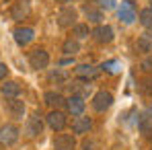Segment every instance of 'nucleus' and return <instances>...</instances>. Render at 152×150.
<instances>
[{
    "label": "nucleus",
    "mask_w": 152,
    "mask_h": 150,
    "mask_svg": "<svg viewBox=\"0 0 152 150\" xmlns=\"http://www.w3.org/2000/svg\"><path fill=\"white\" fill-rule=\"evenodd\" d=\"M43 101L50 105L51 109H58L60 105H64V103H66V99H64L60 93H56V91H48V93L43 95Z\"/></svg>",
    "instance_id": "obj_19"
},
{
    "label": "nucleus",
    "mask_w": 152,
    "mask_h": 150,
    "mask_svg": "<svg viewBox=\"0 0 152 150\" xmlns=\"http://www.w3.org/2000/svg\"><path fill=\"white\" fill-rule=\"evenodd\" d=\"M140 68H142L144 72H152V53H148V56H146V58L142 60Z\"/></svg>",
    "instance_id": "obj_29"
},
{
    "label": "nucleus",
    "mask_w": 152,
    "mask_h": 150,
    "mask_svg": "<svg viewBox=\"0 0 152 150\" xmlns=\"http://www.w3.org/2000/svg\"><path fill=\"white\" fill-rule=\"evenodd\" d=\"M82 12L88 19V23H101L103 21V10L97 6V2H84L82 4Z\"/></svg>",
    "instance_id": "obj_13"
},
{
    "label": "nucleus",
    "mask_w": 152,
    "mask_h": 150,
    "mask_svg": "<svg viewBox=\"0 0 152 150\" xmlns=\"http://www.w3.org/2000/svg\"><path fill=\"white\" fill-rule=\"evenodd\" d=\"M66 109H68V113H72V115H82L84 113V107H86V103H84V99L82 97H78V95H70L68 99H66Z\"/></svg>",
    "instance_id": "obj_12"
},
{
    "label": "nucleus",
    "mask_w": 152,
    "mask_h": 150,
    "mask_svg": "<svg viewBox=\"0 0 152 150\" xmlns=\"http://www.w3.org/2000/svg\"><path fill=\"white\" fill-rule=\"evenodd\" d=\"M41 132H43L41 115H39V113L29 115V117H27V124H25V134L29 138H37V136H41Z\"/></svg>",
    "instance_id": "obj_6"
},
{
    "label": "nucleus",
    "mask_w": 152,
    "mask_h": 150,
    "mask_svg": "<svg viewBox=\"0 0 152 150\" xmlns=\"http://www.w3.org/2000/svg\"><path fill=\"white\" fill-rule=\"evenodd\" d=\"M97 2V6L99 8H105V10H111V8H115V4H117V0H95Z\"/></svg>",
    "instance_id": "obj_27"
},
{
    "label": "nucleus",
    "mask_w": 152,
    "mask_h": 150,
    "mask_svg": "<svg viewBox=\"0 0 152 150\" xmlns=\"http://www.w3.org/2000/svg\"><path fill=\"white\" fill-rule=\"evenodd\" d=\"M0 93L6 97V99H17L21 95V84L17 80H6L2 86H0Z\"/></svg>",
    "instance_id": "obj_17"
},
{
    "label": "nucleus",
    "mask_w": 152,
    "mask_h": 150,
    "mask_svg": "<svg viewBox=\"0 0 152 150\" xmlns=\"http://www.w3.org/2000/svg\"><path fill=\"white\" fill-rule=\"evenodd\" d=\"M91 35V29H88V23H76L74 25V39H86Z\"/></svg>",
    "instance_id": "obj_23"
},
{
    "label": "nucleus",
    "mask_w": 152,
    "mask_h": 150,
    "mask_svg": "<svg viewBox=\"0 0 152 150\" xmlns=\"http://www.w3.org/2000/svg\"><path fill=\"white\" fill-rule=\"evenodd\" d=\"M76 136L74 134H58L53 138V150H74Z\"/></svg>",
    "instance_id": "obj_9"
},
{
    "label": "nucleus",
    "mask_w": 152,
    "mask_h": 150,
    "mask_svg": "<svg viewBox=\"0 0 152 150\" xmlns=\"http://www.w3.org/2000/svg\"><path fill=\"white\" fill-rule=\"evenodd\" d=\"M6 109H8V113H10L12 119H23L25 117V103L19 99V97L17 99H8Z\"/></svg>",
    "instance_id": "obj_15"
},
{
    "label": "nucleus",
    "mask_w": 152,
    "mask_h": 150,
    "mask_svg": "<svg viewBox=\"0 0 152 150\" xmlns=\"http://www.w3.org/2000/svg\"><path fill=\"white\" fill-rule=\"evenodd\" d=\"M70 93L84 99V97L91 93V84H84V82H72V84H70Z\"/></svg>",
    "instance_id": "obj_22"
},
{
    "label": "nucleus",
    "mask_w": 152,
    "mask_h": 150,
    "mask_svg": "<svg viewBox=\"0 0 152 150\" xmlns=\"http://www.w3.org/2000/svg\"><path fill=\"white\" fill-rule=\"evenodd\" d=\"M56 2H60V4H64V6H66V4H68V2H72V0H56Z\"/></svg>",
    "instance_id": "obj_31"
},
{
    "label": "nucleus",
    "mask_w": 152,
    "mask_h": 150,
    "mask_svg": "<svg viewBox=\"0 0 152 150\" xmlns=\"http://www.w3.org/2000/svg\"><path fill=\"white\" fill-rule=\"evenodd\" d=\"M91 127H93V119H91V117H84V115H78L74 121H72V132H74V136L88 134Z\"/></svg>",
    "instance_id": "obj_14"
},
{
    "label": "nucleus",
    "mask_w": 152,
    "mask_h": 150,
    "mask_svg": "<svg viewBox=\"0 0 152 150\" xmlns=\"http://www.w3.org/2000/svg\"><path fill=\"white\" fill-rule=\"evenodd\" d=\"M45 121H48V125H50L53 132H62V130L68 125V117H66L64 111H60V109H51L50 113H48V117H45Z\"/></svg>",
    "instance_id": "obj_5"
},
{
    "label": "nucleus",
    "mask_w": 152,
    "mask_h": 150,
    "mask_svg": "<svg viewBox=\"0 0 152 150\" xmlns=\"http://www.w3.org/2000/svg\"><path fill=\"white\" fill-rule=\"evenodd\" d=\"M91 105H93V109H95L97 113H105V111L113 105V95H111L109 91H97V93L93 95Z\"/></svg>",
    "instance_id": "obj_2"
},
{
    "label": "nucleus",
    "mask_w": 152,
    "mask_h": 150,
    "mask_svg": "<svg viewBox=\"0 0 152 150\" xmlns=\"http://www.w3.org/2000/svg\"><path fill=\"white\" fill-rule=\"evenodd\" d=\"M140 132L144 134L146 140H152V117H148V115L140 117Z\"/></svg>",
    "instance_id": "obj_21"
},
{
    "label": "nucleus",
    "mask_w": 152,
    "mask_h": 150,
    "mask_svg": "<svg viewBox=\"0 0 152 150\" xmlns=\"http://www.w3.org/2000/svg\"><path fill=\"white\" fill-rule=\"evenodd\" d=\"M74 74L80 78V80H95L99 76V68L91 66V64H80L74 68Z\"/></svg>",
    "instance_id": "obj_16"
},
{
    "label": "nucleus",
    "mask_w": 152,
    "mask_h": 150,
    "mask_svg": "<svg viewBox=\"0 0 152 150\" xmlns=\"http://www.w3.org/2000/svg\"><path fill=\"white\" fill-rule=\"evenodd\" d=\"M140 23L142 27H146L148 31H152V8H144V10H140Z\"/></svg>",
    "instance_id": "obj_24"
},
{
    "label": "nucleus",
    "mask_w": 152,
    "mask_h": 150,
    "mask_svg": "<svg viewBox=\"0 0 152 150\" xmlns=\"http://www.w3.org/2000/svg\"><path fill=\"white\" fill-rule=\"evenodd\" d=\"M150 111H152V105H150Z\"/></svg>",
    "instance_id": "obj_33"
},
{
    "label": "nucleus",
    "mask_w": 152,
    "mask_h": 150,
    "mask_svg": "<svg viewBox=\"0 0 152 150\" xmlns=\"http://www.w3.org/2000/svg\"><path fill=\"white\" fill-rule=\"evenodd\" d=\"M62 51L66 53V56H76L78 51H80V41L78 39H66L64 43H62Z\"/></svg>",
    "instance_id": "obj_20"
},
{
    "label": "nucleus",
    "mask_w": 152,
    "mask_h": 150,
    "mask_svg": "<svg viewBox=\"0 0 152 150\" xmlns=\"http://www.w3.org/2000/svg\"><path fill=\"white\" fill-rule=\"evenodd\" d=\"M117 17H119V21L126 23V25H132V23L138 19V15H136V10H134V4H132L129 0H124V2H121V6H119V10H117Z\"/></svg>",
    "instance_id": "obj_10"
},
{
    "label": "nucleus",
    "mask_w": 152,
    "mask_h": 150,
    "mask_svg": "<svg viewBox=\"0 0 152 150\" xmlns=\"http://www.w3.org/2000/svg\"><path fill=\"white\" fill-rule=\"evenodd\" d=\"M29 12H31V2H29V0H17V2L12 4V8H10V17H12L15 21L27 19Z\"/></svg>",
    "instance_id": "obj_11"
},
{
    "label": "nucleus",
    "mask_w": 152,
    "mask_h": 150,
    "mask_svg": "<svg viewBox=\"0 0 152 150\" xmlns=\"http://www.w3.org/2000/svg\"><path fill=\"white\" fill-rule=\"evenodd\" d=\"M29 64H31V68H35V70H43V68H48V64H50V53L43 50V48H35V50L29 53Z\"/></svg>",
    "instance_id": "obj_4"
},
{
    "label": "nucleus",
    "mask_w": 152,
    "mask_h": 150,
    "mask_svg": "<svg viewBox=\"0 0 152 150\" xmlns=\"http://www.w3.org/2000/svg\"><path fill=\"white\" fill-rule=\"evenodd\" d=\"M12 37H15V41H17L19 48H25V45H29L35 39V31L31 27H17L12 31Z\"/></svg>",
    "instance_id": "obj_8"
},
{
    "label": "nucleus",
    "mask_w": 152,
    "mask_h": 150,
    "mask_svg": "<svg viewBox=\"0 0 152 150\" xmlns=\"http://www.w3.org/2000/svg\"><path fill=\"white\" fill-rule=\"evenodd\" d=\"M76 19H78V12H76L74 6H70V4L62 6L60 12H58V17H56L58 25L62 27V29H66V27H74L76 25Z\"/></svg>",
    "instance_id": "obj_3"
},
{
    "label": "nucleus",
    "mask_w": 152,
    "mask_h": 150,
    "mask_svg": "<svg viewBox=\"0 0 152 150\" xmlns=\"http://www.w3.org/2000/svg\"><path fill=\"white\" fill-rule=\"evenodd\" d=\"M66 72H62V70H53V72H50V80L51 82H58V84H62V82H66Z\"/></svg>",
    "instance_id": "obj_26"
},
{
    "label": "nucleus",
    "mask_w": 152,
    "mask_h": 150,
    "mask_svg": "<svg viewBox=\"0 0 152 150\" xmlns=\"http://www.w3.org/2000/svg\"><path fill=\"white\" fill-rule=\"evenodd\" d=\"M150 8H152V0H150Z\"/></svg>",
    "instance_id": "obj_32"
},
{
    "label": "nucleus",
    "mask_w": 152,
    "mask_h": 150,
    "mask_svg": "<svg viewBox=\"0 0 152 150\" xmlns=\"http://www.w3.org/2000/svg\"><path fill=\"white\" fill-rule=\"evenodd\" d=\"M19 136H21V132H19V127L15 124L0 125V146H12V144H17Z\"/></svg>",
    "instance_id": "obj_1"
},
{
    "label": "nucleus",
    "mask_w": 152,
    "mask_h": 150,
    "mask_svg": "<svg viewBox=\"0 0 152 150\" xmlns=\"http://www.w3.org/2000/svg\"><path fill=\"white\" fill-rule=\"evenodd\" d=\"M6 76H8V66L4 62H0V80H4Z\"/></svg>",
    "instance_id": "obj_30"
},
{
    "label": "nucleus",
    "mask_w": 152,
    "mask_h": 150,
    "mask_svg": "<svg viewBox=\"0 0 152 150\" xmlns=\"http://www.w3.org/2000/svg\"><path fill=\"white\" fill-rule=\"evenodd\" d=\"M138 50L144 51V53H152V31H144L140 37H138Z\"/></svg>",
    "instance_id": "obj_18"
},
{
    "label": "nucleus",
    "mask_w": 152,
    "mask_h": 150,
    "mask_svg": "<svg viewBox=\"0 0 152 150\" xmlns=\"http://www.w3.org/2000/svg\"><path fill=\"white\" fill-rule=\"evenodd\" d=\"M119 68H121L119 60H107V62H103V64H101V70L109 72V74H117V72H119Z\"/></svg>",
    "instance_id": "obj_25"
},
{
    "label": "nucleus",
    "mask_w": 152,
    "mask_h": 150,
    "mask_svg": "<svg viewBox=\"0 0 152 150\" xmlns=\"http://www.w3.org/2000/svg\"><path fill=\"white\" fill-rule=\"evenodd\" d=\"M140 89H142V93L152 95V76H150V78H144V80L140 82Z\"/></svg>",
    "instance_id": "obj_28"
},
{
    "label": "nucleus",
    "mask_w": 152,
    "mask_h": 150,
    "mask_svg": "<svg viewBox=\"0 0 152 150\" xmlns=\"http://www.w3.org/2000/svg\"><path fill=\"white\" fill-rule=\"evenodd\" d=\"M91 35L95 37L97 43H111L113 37H115L113 27H111V25H97L93 31H91Z\"/></svg>",
    "instance_id": "obj_7"
}]
</instances>
